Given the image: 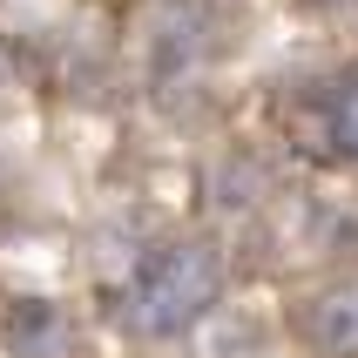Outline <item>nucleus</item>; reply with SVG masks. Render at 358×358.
<instances>
[{"label":"nucleus","mask_w":358,"mask_h":358,"mask_svg":"<svg viewBox=\"0 0 358 358\" xmlns=\"http://www.w3.org/2000/svg\"><path fill=\"white\" fill-rule=\"evenodd\" d=\"M304 331L324 358H358V284H331L324 298H311Z\"/></svg>","instance_id":"7ed1b4c3"},{"label":"nucleus","mask_w":358,"mask_h":358,"mask_svg":"<svg viewBox=\"0 0 358 358\" xmlns=\"http://www.w3.org/2000/svg\"><path fill=\"white\" fill-rule=\"evenodd\" d=\"M0 338H7V352H14V358H75L81 331H75V318H68L61 304L20 298L14 311L0 318Z\"/></svg>","instance_id":"f03ea898"},{"label":"nucleus","mask_w":358,"mask_h":358,"mask_svg":"<svg viewBox=\"0 0 358 358\" xmlns=\"http://www.w3.org/2000/svg\"><path fill=\"white\" fill-rule=\"evenodd\" d=\"M331 129H338V142H345V156H358V75L338 88V108H331Z\"/></svg>","instance_id":"20e7f679"},{"label":"nucleus","mask_w":358,"mask_h":358,"mask_svg":"<svg viewBox=\"0 0 358 358\" xmlns=\"http://www.w3.org/2000/svg\"><path fill=\"white\" fill-rule=\"evenodd\" d=\"M223 291V257L203 237H169L136 264V278L122 284L115 318L136 338H182L196 318H210V304Z\"/></svg>","instance_id":"f257e3e1"}]
</instances>
